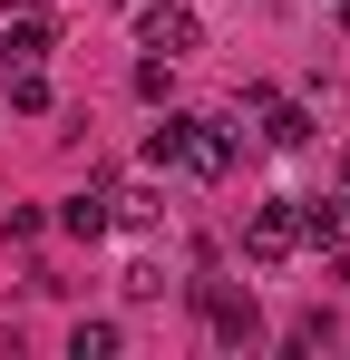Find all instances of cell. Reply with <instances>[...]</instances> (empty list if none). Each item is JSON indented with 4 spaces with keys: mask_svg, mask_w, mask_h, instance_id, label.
I'll return each mask as SVG.
<instances>
[{
    "mask_svg": "<svg viewBox=\"0 0 350 360\" xmlns=\"http://www.w3.org/2000/svg\"><path fill=\"white\" fill-rule=\"evenodd\" d=\"M146 166H175V176H195V185H214L233 166V136L214 117H185V108H166V117L146 127Z\"/></svg>",
    "mask_w": 350,
    "mask_h": 360,
    "instance_id": "cell-1",
    "label": "cell"
},
{
    "mask_svg": "<svg viewBox=\"0 0 350 360\" xmlns=\"http://www.w3.org/2000/svg\"><path fill=\"white\" fill-rule=\"evenodd\" d=\"M195 311L214 321V341H224V351H243V341L263 331V311H253V292H233L224 273H205V283H195Z\"/></svg>",
    "mask_w": 350,
    "mask_h": 360,
    "instance_id": "cell-2",
    "label": "cell"
},
{
    "mask_svg": "<svg viewBox=\"0 0 350 360\" xmlns=\"http://www.w3.org/2000/svg\"><path fill=\"white\" fill-rule=\"evenodd\" d=\"M243 253H253V263H283V253H302V205H292V195L253 205V214H243Z\"/></svg>",
    "mask_w": 350,
    "mask_h": 360,
    "instance_id": "cell-3",
    "label": "cell"
},
{
    "mask_svg": "<svg viewBox=\"0 0 350 360\" xmlns=\"http://www.w3.org/2000/svg\"><path fill=\"white\" fill-rule=\"evenodd\" d=\"M136 39H146V49H156V59H195V49H205V20H195V10H156V0H146V20H136Z\"/></svg>",
    "mask_w": 350,
    "mask_h": 360,
    "instance_id": "cell-4",
    "label": "cell"
},
{
    "mask_svg": "<svg viewBox=\"0 0 350 360\" xmlns=\"http://www.w3.org/2000/svg\"><path fill=\"white\" fill-rule=\"evenodd\" d=\"M49 59V20H39V10H10V20H0V68H39Z\"/></svg>",
    "mask_w": 350,
    "mask_h": 360,
    "instance_id": "cell-5",
    "label": "cell"
},
{
    "mask_svg": "<svg viewBox=\"0 0 350 360\" xmlns=\"http://www.w3.org/2000/svg\"><path fill=\"white\" fill-rule=\"evenodd\" d=\"M292 205H302V243H321V253L350 243V205L341 195H292Z\"/></svg>",
    "mask_w": 350,
    "mask_h": 360,
    "instance_id": "cell-6",
    "label": "cell"
},
{
    "mask_svg": "<svg viewBox=\"0 0 350 360\" xmlns=\"http://www.w3.org/2000/svg\"><path fill=\"white\" fill-rule=\"evenodd\" d=\"M58 224H68V234H108L117 224V185H78V195L58 205Z\"/></svg>",
    "mask_w": 350,
    "mask_h": 360,
    "instance_id": "cell-7",
    "label": "cell"
},
{
    "mask_svg": "<svg viewBox=\"0 0 350 360\" xmlns=\"http://www.w3.org/2000/svg\"><path fill=\"white\" fill-rule=\"evenodd\" d=\"M263 146H311V117L283 108V98H263Z\"/></svg>",
    "mask_w": 350,
    "mask_h": 360,
    "instance_id": "cell-8",
    "label": "cell"
},
{
    "mask_svg": "<svg viewBox=\"0 0 350 360\" xmlns=\"http://www.w3.org/2000/svg\"><path fill=\"white\" fill-rule=\"evenodd\" d=\"M117 341H127L117 321H78V331H68V360H117Z\"/></svg>",
    "mask_w": 350,
    "mask_h": 360,
    "instance_id": "cell-9",
    "label": "cell"
},
{
    "mask_svg": "<svg viewBox=\"0 0 350 360\" xmlns=\"http://www.w3.org/2000/svg\"><path fill=\"white\" fill-rule=\"evenodd\" d=\"M0 78H10V108H20V117L49 108V78H39V68H0Z\"/></svg>",
    "mask_w": 350,
    "mask_h": 360,
    "instance_id": "cell-10",
    "label": "cell"
},
{
    "mask_svg": "<svg viewBox=\"0 0 350 360\" xmlns=\"http://www.w3.org/2000/svg\"><path fill=\"white\" fill-rule=\"evenodd\" d=\"M117 224H156V185H117Z\"/></svg>",
    "mask_w": 350,
    "mask_h": 360,
    "instance_id": "cell-11",
    "label": "cell"
},
{
    "mask_svg": "<svg viewBox=\"0 0 350 360\" xmlns=\"http://www.w3.org/2000/svg\"><path fill=\"white\" fill-rule=\"evenodd\" d=\"M331 331H341L331 311H302V321H292V351H331Z\"/></svg>",
    "mask_w": 350,
    "mask_h": 360,
    "instance_id": "cell-12",
    "label": "cell"
},
{
    "mask_svg": "<svg viewBox=\"0 0 350 360\" xmlns=\"http://www.w3.org/2000/svg\"><path fill=\"white\" fill-rule=\"evenodd\" d=\"M166 88H175V59H136V98H156V108H166Z\"/></svg>",
    "mask_w": 350,
    "mask_h": 360,
    "instance_id": "cell-13",
    "label": "cell"
},
{
    "mask_svg": "<svg viewBox=\"0 0 350 360\" xmlns=\"http://www.w3.org/2000/svg\"><path fill=\"white\" fill-rule=\"evenodd\" d=\"M341 39H350V0H341Z\"/></svg>",
    "mask_w": 350,
    "mask_h": 360,
    "instance_id": "cell-14",
    "label": "cell"
},
{
    "mask_svg": "<svg viewBox=\"0 0 350 360\" xmlns=\"http://www.w3.org/2000/svg\"><path fill=\"white\" fill-rule=\"evenodd\" d=\"M341 195H350V156H341Z\"/></svg>",
    "mask_w": 350,
    "mask_h": 360,
    "instance_id": "cell-15",
    "label": "cell"
}]
</instances>
